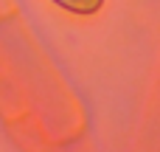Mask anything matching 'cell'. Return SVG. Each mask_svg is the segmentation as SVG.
Wrapping results in <instances>:
<instances>
[{"instance_id": "6da1fadb", "label": "cell", "mask_w": 160, "mask_h": 152, "mask_svg": "<svg viewBox=\"0 0 160 152\" xmlns=\"http://www.w3.org/2000/svg\"><path fill=\"white\" fill-rule=\"evenodd\" d=\"M59 6L70 8V11H79V14H87V11H96L101 0H56Z\"/></svg>"}]
</instances>
